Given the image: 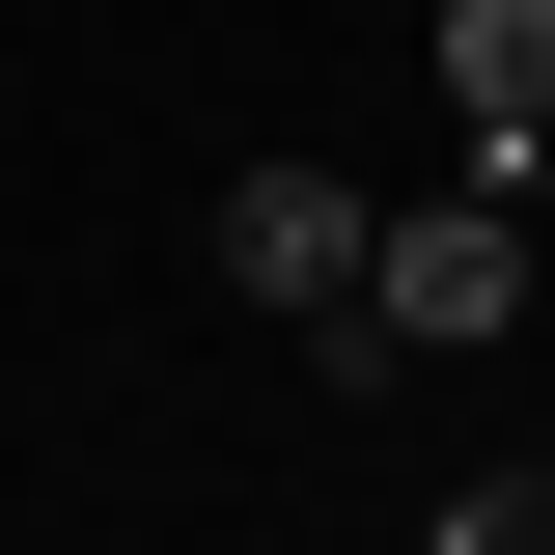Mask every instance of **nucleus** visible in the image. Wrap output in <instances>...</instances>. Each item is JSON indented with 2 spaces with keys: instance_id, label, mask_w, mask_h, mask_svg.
I'll return each instance as SVG.
<instances>
[{
  "instance_id": "2",
  "label": "nucleus",
  "mask_w": 555,
  "mask_h": 555,
  "mask_svg": "<svg viewBox=\"0 0 555 555\" xmlns=\"http://www.w3.org/2000/svg\"><path fill=\"white\" fill-rule=\"evenodd\" d=\"M500 306H528V195H416L389 250H361V334L389 361H473Z\"/></svg>"
},
{
  "instance_id": "5",
  "label": "nucleus",
  "mask_w": 555,
  "mask_h": 555,
  "mask_svg": "<svg viewBox=\"0 0 555 555\" xmlns=\"http://www.w3.org/2000/svg\"><path fill=\"white\" fill-rule=\"evenodd\" d=\"M500 195H528V250H555V139H528V167H500Z\"/></svg>"
},
{
  "instance_id": "1",
  "label": "nucleus",
  "mask_w": 555,
  "mask_h": 555,
  "mask_svg": "<svg viewBox=\"0 0 555 555\" xmlns=\"http://www.w3.org/2000/svg\"><path fill=\"white\" fill-rule=\"evenodd\" d=\"M361 250H389V195H361V167H306V139H278V167H222V278H250L278 334H361Z\"/></svg>"
},
{
  "instance_id": "3",
  "label": "nucleus",
  "mask_w": 555,
  "mask_h": 555,
  "mask_svg": "<svg viewBox=\"0 0 555 555\" xmlns=\"http://www.w3.org/2000/svg\"><path fill=\"white\" fill-rule=\"evenodd\" d=\"M444 112H473V195L555 139V0H444Z\"/></svg>"
},
{
  "instance_id": "4",
  "label": "nucleus",
  "mask_w": 555,
  "mask_h": 555,
  "mask_svg": "<svg viewBox=\"0 0 555 555\" xmlns=\"http://www.w3.org/2000/svg\"><path fill=\"white\" fill-rule=\"evenodd\" d=\"M416 555H555V473H473V500H444Z\"/></svg>"
}]
</instances>
